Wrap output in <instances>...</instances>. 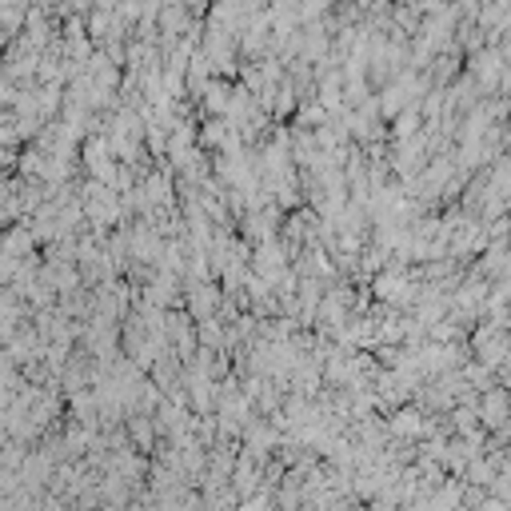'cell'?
<instances>
[{
  "instance_id": "cell-1",
  "label": "cell",
  "mask_w": 511,
  "mask_h": 511,
  "mask_svg": "<svg viewBox=\"0 0 511 511\" xmlns=\"http://www.w3.org/2000/svg\"><path fill=\"white\" fill-rule=\"evenodd\" d=\"M475 511H511V504H507V499H499L496 491H491V496H483V504L475 507Z\"/></svg>"
}]
</instances>
